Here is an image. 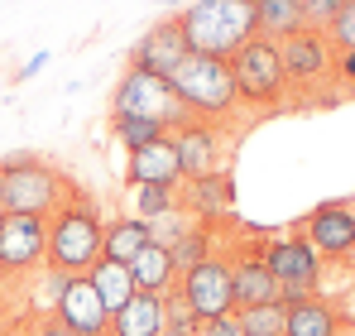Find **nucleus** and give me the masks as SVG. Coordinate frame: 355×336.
<instances>
[{"label":"nucleus","instance_id":"obj_1","mask_svg":"<svg viewBox=\"0 0 355 336\" xmlns=\"http://www.w3.org/2000/svg\"><path fill=\"white\" fill-rule=\"evenodd\" d=\"M187 49L202 58H231L254 39V0H192L178 10Z\"/></svg>","mask_w":355,"mask_h":336},{"label":"nucleus","instance_id":"obj_2","mask_svg":"<svg viewBox=\"0 0 355 336\" xmlns=\"http://www.w3.org/2000/svg\"><path fill=\"white\" fill-rule=\"evenodd\" d=\"M77 192L53 164L34 154H10L0 159V212L5 217H53Z\"/></svg>","mask_w":355,"mask_h":336},{"label":"nucleus","instance_id":"obj_3","mask_svg":"<svg viewBox=\"0 0 355 336\" xmlns=\"http://www.w3.org/2000/svg\"><path fill=\"white\" fill-rule=\"evenodd\" d=\"M101 235H106L101 207L77 192L67 207H58V212L49 217V260H44V269H53L62 279L87 274V269L101 260Z\"/></svg>","mask_w":355,"mask_h":336},{"label":"nucleus","instance_id":"obj_4","mask_svg":"<svg viewBox=\"0 0 355 336\" xmlns=\"http://www.w3.org/2000/svg\"><path fill=\"white\" fill-rule=\"evenodd\" d=\"M173 96L182 101V111L192 120H236L240 115V92H236V77H231V62L226 58H202L192 53L173 77Z\"/></svg>","mask_w":355,"mask_h":336},{"label":"nucleus","instance_id":"obj_5","mask_svg":"<svg viewBox=\"0 0 355 336\" xmlns=\"http://www.w3.org/2000/svg\"><path fill=\"white\" fill-rule=\"evenodd\" d=\"M231 77H236L240 92V111H284L288 106V72H284V58H279V44L269 39H250L236 58H231Z\"/></svg>","mask_w":355,"mask_h":336},{"label":"nucleus","instance_id":"obj_6","mask_svg":"<svg viewBox=\"0 0 355 336\" xmlns=\"http://www.w3.org/2000/svg\"><path fill=\"white\" fill-rule=\"evenodd\" d=\"M264 264H269V274L279 279V303L284 308H293L302 298H317L322 293V255L297 235H274L269 245H264Z\"/></svg>","mask_w":355,"mask_h":336},{"label":"nucleus","instance_id":"obj_7","mask_svg":"<svg viewBox=\"0 0 355 336\" xmlns=\"http://www.w3.org/2000/svg\"><path fill=\"white\" fill-rule=\"evenodd\" d=\"M111 115H144V120H159L168 130L192 120L182 111V101L173 96V82H164V77H154L144 67H125L120 72L116 92H111Z\"/></svg>","mask_w":355,"mask_h":336},{"label":"nucleus","instance_id":"obj_8","mask_svg":"<svg viewBox=\"0 0 355 336\" xmlns=\"http://www.w3.org/2000/svg\"><path fill=\"white\" fill-rule=\"evenodd\" d=\"M173 149H178V164H182V183H192V178H211V173L231 168L236 135L216 120H182L173 130Z\"/></svg>","mask_w":355,"mask_h":336},{"label":"nucleus","instance_id":"obj_9","mask_svg":"<svg viewBox=\"0 0 355 336\" xmlns=\"http://www.w3.org/2000/svg\"><path fill=\"white\" fill-rule=\"evenodd\" d=\"M178 298L192 308L197 322L236 317V288H231V255H211L197 269L178 274Z\"/></svg>","mask_w":355,"mask_h":336},{"label":"nucleus","instance_id":"obj_10","mask_svg":"<svg viewBox=\"0 0 355 336\" xmlns=\"http://www.w3.org/2000/svg\"><path fill=\"white\" fill-rule=\"evenodd\" d=\"M293 230L322 260H336V264L355 260V207L351 202H317Z\"/></svg>","mask_w":355,"mask_h":336},{"label":"nucleus","instance_id":"obj_11","mask_svg":"<svg viewBox=\"0 0 355 336\" xmlns=\"http://www.w3.org/2000/svg\"><path fill=\"white\" fill-rule=\"evenodd\" d=\"M49 317H53L58 327H67L72 336H106L111 332V312H106L96 283L87 279V274L62 279L58 298H53V308H49Z\"/></svg>","mask_w":355,"mask_h":336},{"label":"nucleus","instance_id":"obj_12","mask_svg":"<svg viewBox=\"0 0 355 336\" xmlns=\"http://www.w3.org/2000/svg\"><path fill=\"white\" fill-rule=\"evenodd\" d=\"M279 58H284V72H288V92L322 87L336 67V49H331L327 29H297L293 39L279 44Z\"/></svg>","mask_w":355,"mask_h":336},{"label":"nucleus","instance_id":"obj_13","mask_svg":"<svg viewBox=\"0 0 355 336\" xmlns=\"http://www.w3.org/2000/svg\"><path fill=\"white\" fill-rule=\"evenodd\" d=\"M187 58H192V49H187V34H182L178 15H164V19H154V24L139 34V44L130 49V67H144V72H154V77L168 82Z\"/></svg>","mask_w":355,"mask_h":336},{"label":"nucleus","instance_id":"obj_14","mask_svg":"<svg viewBox=\"0 0 355 336\" xmlns=\"http://www.w3.org/2000/svg\"><path fill=\"white\" fill-rule=\"evenodd\" d=\"M49 260V217H5L0 226V269L34 274Z\"/></svg>","mask_w":355,"mask_h":336},{"label":"nucleus","instance_id":"obj_15","mask_svg":"<svg viewBox=\"0 0 355 336\" xmlns=\"http://www.w3.org/2000/svg\"><path fill=\"white\" fill-rule=\"evenodd\" d=\"M231 288H236V312L259 308V303H279V279L269 274L259 245H245L231 255Z\"/></svg>","mask_w":355,"mask_h":336},{"label":"nucleus","instance_id":"obj_16","mask_svg":"<svg viewBox=\"0 0 355 336\" xmlns=\"http://www.w3.org/2000/svg\"><path fill=\"white\" fill-rule=\"evenodd\" d=\"M231 207H236V178H231V168H226V173H211V178L182 183V212H187L192 221L216 226Z\"/></svg>","mask_w":355,"mask_h":336},{"label":"nucleus","instance_id":"obj_17","mask_svg":"<svg viewBox=\"0 0 355 336\" xmlns=\"http://www.w3.org/2000/svg\"><path fill=\"white\" fill-rule=\"evenodd\" d=\"M125 183H182V164H178V149H173V135L125 154Z\"/></svg>","mask_w":355,"mask_h":336},{"label":"nucleus","instance_id":"obj_18","mask_svg":"<svg viewBox=\"0 0 355 336\" xmlns=\"http://www.w3.org/2000/svg\"><path fill=\"white\" fill-rule=\"evenodd\" d=\"M164 322H168V298L135 293L116 317H111V332L116 336H164Z\"/></svg>","mask_w":355,"mask_h":336},{"label":"nucleus","instance_id":"obj_19","mask_svg":"<svg viewBox=\"0 0 355 336\" xmlns=\"http://www.w3.org/2000/svg\"><path fill=\"white\" fill-rule=\"evenodd\" d=\"M130 274H135V288H139V293H159V298H168V293L178 288L173 250L159 245V240H149V245L139 250V260L130 264Z\"/></svg>","mask_w":355,"mask_h":336},{"label":"nucleus","instance_id":"obj_20","mask_svg":"<svg viewBox=\"0 0 355 336\" xmlns=\"http://www.w3.org/2000/svg\"><path fill=\"white\" fill-rule=\"evenodd\" d=\"M154 240V230L149 221H139V217H116V221H106V235H101V260H116V264H135L139 260V250Z\"/></svg>","mask_w":355,"mask_h":336},{"label":"nucleus","instance_id":"obj_21","mask_svg":"<svg viewBox=\"0 0 355 336\" xmlns=\"http://www.w3.org/2000/svg\"><path fill=\"white\" fill-rule=\"evenodd\" d=\"M125 202H130V217L139 221H159L168 212H182V183H125Z\"/></svg>","mask_w":355,"mask_h":336},{"label":"nucleus","instance_id":"obj_22","mask_svg":"<svg viewBox=\"0 0 355 336\" xmlns=\"http://www.w3.org/2000/svg\"><path fill=\"white\" fill-rule=\"evenodd\" d=\"M297 29H307L297 0H254V34L259 39L284 44V39H293Z\"/></svg>","mask_w":355,"mask_h":336},{"label":"nucleus","instance_id":"obj_23","mask_svg":"<svg viewBox=\"0 0 355 336\" xmlns=\"http://www.w3.org/2000/svg\"><path fill=\"white\" fill-rule=\"evenodd\" d=\"M284 336H341V312H336V303H327L322 293L293 303V308H288V332Z\"/></svg>","mask_w":355,"mask_h":336},{"label":"nucleus","instance_id":"obj_24","mask_svg":"<svg viewBox=\"0 0 355 336\" xmlns=\"http://www.w3.org/2000/svg\"><path fill=\"white\" fill-rule=\"evenodd\" d=\"M87 279L96 283V293H101V303H106L111 317H116L120 308L139 293V288H135V274H130V264H116V260H96V264L87 269Z\"/></svg>","mask_w":355,"mask_h":336},{"label":"nucleus","instance_id":"obj_25","mask_svg":"<svg viewBox=\"0 0 355 336\" xmlns=\"http://www.w3.org/2000/svg\"><path fill=\"white\" fill-rule=\"evenodd\" d=\"M211 255H216V226H211V221H187V230L173 240L178 274L197 269V264H202V260H211Z\"/></svg>","mask_w":355,"mask_h":336},{"label":"nucleus","instance_id":"obj_26","mask_svg":"<svg viewBox=\"0 0 355 336\" xmlns=\"http://www.w3.org/2000/svg\"><path fill=\"white\" fill-rule=\"evenodd\" d=\"M111 135H116V144L125 154H135V149H144V144H154L173 130L159 125V120H144V115H111Z\"/></svg>","mask_w":355,"mask_h":336},{"label":"nucleus","instance_id":"obj_27","mask_svg":"<svg viewBox=\"0 0 355 336\" xmlns=\"http://www.w3.org/2000/svg\"><path fill=\"white\" fill-rule=\"evenodd\" d=\"M240 336H284L288 332V308L284 303H259V308H245L236 312Z\"/></svg>","mask_w":355,"mask_h":336},{"label":"nucleus","instance_id":"obj_28","mask_svg":"<svg viewBox=\"0 0 355 336\" xmlns=\"http://www.w3.org/2000/svg\"><path fill=\"white\" fill-rule=\"evenodd\" d=\"M327 39H331L336 53H355V0H346L336 10V19L327 24Z\"/></svg>","mask_w":355,"mask_h":336},{"label":"nucleus","instance_id":"obj_29","mask_svg":"<svg viewBox=\"0 0 355 336\" xmlns=\"http://www.w3.org/2000/svg\"><path fill=\"white\" fill-rule=\"evenodd\" d=\"M197 332V317H192V308L178 298V288L168 293V322H164V336H192Z\"/></svg>","mask_w":355,"mask_h":336},{"label":"nucleus","instance_id":"obj_30","mask_svg":"<svg viewBox=\"0 0 355 336\" xmlns=\"http://www.w3.org/2000/svg\"><path fill=\"white\" fill-rule=\"evenodd\" d=\"M297 5H302V19H307V29H327L346 0H297Z\"/></svg>","mask_w":355,"mask_h":336},{"label":"nucleus","instance_id":"obj_31","mask_svg":"<svg viewBox=\"0 0 355 336\" xmlns=\"http://www.w3.org/2000/svg\"><path fill=\"white\" fill-rule=\"evenodd\" d=\"M192 336H240V327H236V317H216V322H197Z\"/></svg>","mask_w":355,"mask_h":336},{"label":"nucleus","instance_id":"obj_32","mask_svg":"<svg viewBox=\"0 0 355 336\" xmlns=\"http://www.w3.org/2000/svg\"><path fill=\"white\" fill-rule=\"evenodd\" d=\"M336 77L346 87H355V53H336Z\"/></svg>","mask_w":355,"mask_h":336},{"label":"nucleus","instance_id":"obj_33","mask_svg":"<svg viewBox=\"0 0 355 336\" xmlns=\"http://www.w3.org/2000/svg\"><path fill=\"white\" fill-rule=\"evenodd\" d=\"M44 67H49V53H34L29 62H24V67H19V82H29V77H39Z\"/></svg>","mask_w":355,"mask_h":336},{"label":"nucleus","instance_id":"obj_34","mask_svg":"<svg viewBox=\"0 0 355 336\" xmlns=\"http://www.w3.org/2000/svg\"><path fill=\"white\" fill-rule=\"evenodd\" d=\"M34 336H72V332H67V327H58V322H53V317H49V322H44V327H34Z\"/></svg>","mask_w":355,"mask_h":336},{"label":"nucleus","instance_id":"obj_35","mask_svg":"<svg viewBox=\"0 0 355 336\" xmlns=\"http://www.w3.org/2000/svg\"><path fill=\"white\" fill-rule=\"evenodd\" d=\"M154 5H192V0H154Z\"/></svg>","mask_w":355,"mask_h":336},{"label":"nucleus","instance_id":"obj_36","mask_svg":"<svg viewBox=\"0 0 355 336\" xmlns=\"http://www.w3.org/2000/svg\"><path fill=\"white\" fill-rule=\"evenodd\" d=\"M0 226H5V212H0Z\"/></svg>","mask_w":355,"mask_h":336},{"label":"nucleus","instance_id":"obj_37","mask_svg":"<svg viewBox=\"0 0 355 336\" xmlns=\"http://www.w3.org/2000/svg\"><path fill=\"white\" fill-rule=\"evenodd\" d=\"M106 336H116V332H106Z\"/></svg>","mask_w":355,"mask_h":336}]
</instances>
